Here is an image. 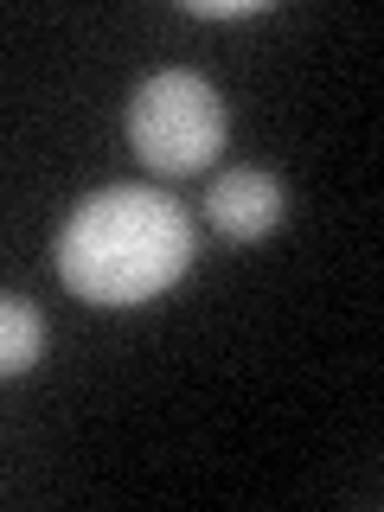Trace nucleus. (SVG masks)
<instances>
[{
    "label": "nucleus",
    "mask_w": 384,
    "mask_h": 512,
    "mask_svg": "<svg viewBox=\"0 0 384 512\" xmlns=\"http://www.w3.org/2000/svg\"><path fill=\"white\" fill-rule=\"evenodd\" d=\"M58 276L96 308H141L167 295L192 263V218L154 186H103L64 218Z\"/></svg>",
    "instance_id": "1"
},
{
    "label": "nucleus",
    "mask_w": 384,
    "mask_h": 512,
    "mask_svg": "<svg viewBox=\"0 0 384 512\" xmlns=\"http://www.w3.org/2000/svg\"><path fill=\"white\" fill-rule=\"evenodd\" d=\"M128 141L154 173H205V160L224 148V103L205 71H154L128 103Z\"/></svg>",
    "instance_id": "2"
},
{
    "label": "nucleus",
    "mask_w": 384,
    "mask_h": 512,
    "mask_svg": "<svg viewBox=\"0 0 384 512\" xmlns=\"http://www.w3.org/2000/svg\"><path fill=\"white\" fill-rule=\"evenodd\" d=\"M205 218H212V231L231 237V244H256V237H269L282 224V180L263 173V167L218 173L212 192H205Z\"/></svg>",
    "instance_id": "3"
},
{
    "label": "nucleus",
    "mask_w": 384,
    "mask_h": 512,
    "mask_svg": "<svg viewBox=\"0 0 384 512\" xmlns=\"http://www.w3.org/2000/svg\"><path fill=\"white\" fill-rule=\"evenodd\" d=\"M45 346V320L26 295H0V378H20Z\"/></svg>",
    "instance_id": "4"
},
{
    "label": "nucleus",
    "mask_w": 384,
    "mask_h": 512,
    "mask_svg": "<svg viewBox=\"0 0 384 512\" xmlns=\"http://www.w3.org/2000/svg\"><path fill=\"white\" fill-rule=\"evenodd\" d=\"M199 20H250V13H263L269 0H186Z\"/></svg>",
    "instance_id": "5"
}]
</instances>
